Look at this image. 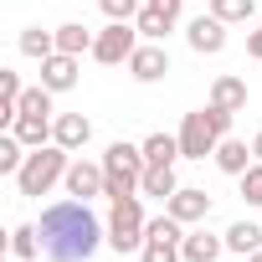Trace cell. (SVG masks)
<instances>
[{
  "instance_id": "cell-1",
  "label": "cell",
  "mask_w": 262,
  "mask_h": 262,
  "mask_svg": "<svg viewBox=\"0 0 262 262\" xmlns=\"http://www.w3.org/2000/svg\"><path fill=\"white\" fill-rule=\"evenodd\" d=\"M41 252L52 257V262H88L103 242H108V226L88 211V201H57V206H47L41 211Z\"/></svg>"
},
{
  "instance_id": "cell-2",
  "label": "cell",
  "mask_w": 262,
  "mask_h": 262,
  "mask_svg": "<svg viewBox=\"0 0 262 262\" xmlns=\"http://www.w3.org/2000/svg\"><path fill=\"white\" fill-rule=\"evenodd\" d=\"M144 149L139 144H123V139H113L108 144V155H103V175H108V185H103V195L108 201H123V195H139V180H144Z\"/></svg>"
},
{
  "instance_id": "cell-3",
  "label": "cell",
  "mask_w": 262,
  "mask_h": 262,
  "mask_svg": "<svg viewBox=\"0 0 262 262\" xmlns=\"http://www.w3.org/2000/svg\"><path fill=\"white\" fill-rule=\"evenodd\" d=\"M67 165H72V149L41 144V149L26 155V165H21V175H16V190H21V195H47L57 180H67Z\"/></svg>"
},
{
  "instance_id": "cell-4",
  "label": "cell",
  "mask_w": 262,
  "mask_h": 262,
  "mask_svg": "<svg viewBox=\"0 0 262 262\" xmlns=\"http://www.w3.org/2000/svg\"><path fill=\"white\" fill-rule=\"evenodd\" d=\"M144 226H149V216H144L139 195L113 201V211H108V247L113 252H139L144 247Z\"/></svg>"
},
{
  "instance_id": "cell-5",
  "label": "cell",
  "mask_w": 262,
  "mask_h": 262,
  "mask_svg": "<svg viewBox=\"0 0 262 262\" xmlns=\"http://www.w3.org/2000/svg\"><path fill=\"white\" fill-rule=\"evenodd\" d=\"M139 41H144V36H139V26H128V21H108V26L98 31V41H93V62L118 67V62L134 57V47H139Z\"/></svg>"
},
{
  "instance_id": "cell-6",
  "label": "cell",
  "mask_w": 262,
  "mask_h": 262,
  "mask_svg": "<svg viewBox=\"0 0 262 262\" xmlns=\"http://www.w3.org/2000/svg\"><path fill=\"white\" fill-rule=\"evenodd\" d=\"M216 144H221V134H216L211 113L206 108L185 113V123H180V155L185 160H206V155H216Z\"/></svg>"
},
{
  "instance_id": "cell-7",
  "label": "cell",
  "mask_w": 262,
  "mask_h": 262,
  "mask_svg": "<svg viewBox=\"0 0 262 262\" xmlns=\"http://www.w3.org/2000/svg\"><path fill=\"white\" fill-rule=\"evenodd\" d=\"M165 72H170V52H165V41H139L134 57H128V77H134V82H160Z\"/></svg>"
},
{
  "instance_id": "cell-8",
  "label": "cell",
  "mask_w": 262,
  "mask_h": 262,
  "mask_svg": "<svg viewBox=\"0 0 262 262\" xmlns=\"http://www.w3.org/2000/svg\"><path fill=\"white\" fill-rule=\"evenodd\" d=\"M62 185H67V195H77V201H93V195H103L108 175H103V165H93V160H72Z\"/></svg>"
},
{
  "instance_id": "cell-9",
  "label": "cell",
  "mask_w": 262,
  "mask_h": 262,
  "mask_svg": "<svg viewBox=\"0 0 262 262\" xmlns=\"http://www.w3.org/2000/svg\"><path fill=\"white\" fill-rule=\"evenodd\" d=\"M165 211H170L180 226H195V221H206V216H211V195H206V190H195V185H180V190L165 201Z\"/></svg>"
},
{
  "instance_id": "cell-10",
  "label": "cell",
  "mask_w": 262,
  "mask_h": 262,
  "mask_svg": "<svg viewBox=\"0 0 262 262\" xmlns=\"http://www.w3.org/2000/svg\"><path fill=\"white\" fill-rule=\"evenodd\" d=\"M185 41H190V52L216 57V52L226 47V21H216V16H195V21H190V31H185Z\"/></svg>"
},
{
  "instance_id": "cell-11",
  "label": "cell",
  "mask_w": 262,
  "mask_h": 262,
  "mask_svg": "<svg viewBox=\"0 0 262 262\" xmlns=\"http://www.w3.org/2000/svg\"><path fill=\"white\" fill-rule=\"evenodd\" d=\"M77 72H82V57H67V52H52V57L41 62V82H47L52 93H72V88H77Z\"/></svg>"
},
{
  "instance_id": "cell-12",
  "label": "cell",
  "mask_w": 262,
  "mask_h": 262,
  "mask_svg": "<svg viewBox=\"0 0 262 262\" xmlns=\"http://www.w3.org/2000/svg\"><path fill=\"white\" fill-rule=\"evenodd\" d=\"M88 139H93V123L82 118V113H57V123H52V144H62V149H88Z\"/></svg>"
},
{
  "instance_id": "cell-13",
  "label": "cell",
  "mask_w": 262,
  "mask_h": 262,
  "mask_svg": "<svg viewBox=\"0 0 262 262\" xmlns=\"http://www.w3.org/2000/svg\"><path fill=\"white\" fill-rule=\"evenodd\" d=\"M211 160H216V170H221V175H247V165H252L257 155H252V144H242V139H231V134H226V139L216 144V155H211Z\"/></svg>"
},
{
  "instance_id": "cell-14",
  "label": "cell",
  "mask_w": 262,
  "mask_h": 262,
  "mask_svg": "<svg viewBox=\"0 0 262 262\" xmlns=\"http://www.w3.org/2000/svg\"><path fill=\"white\" fill-rule=\"evenodd\" d=\"M52 123H57V118H41V113H16L11 134H16L26 149H41V144H52Z\"/></svg>"
},
{
  "instance_id": "cell-15",
  "label": "cell",
  "mask_w": 262,
  "mask_h": 262,
  "mask_svg": "<svg viewBox=\"0 0 262 262\" xmlns=\"http://www.w3.org/2000/svg\"><path fill=\"white\" fill-rule=\"evenodd\" d=\"M221 252H226V236H211V231H190L180 242V257L185 262H216Z\"/></svg>"
},
{
  "instance_id": "cell-16",
  "label": "cell",
  "mask_w": 262,
  "mask_h": 262,
  "mask_svg": "<svg viewBox=\"0 0 262 262\" xmlns=\"http://www.w3.org/2000/svg\"><path fill=\"white\" fill-rule=\"evenodd\" d=\"M211 103H216V108H226V113H242V108H247V82H242V77H231V72H226V77H216V82H211Z\"/></svg>"
},
{
  "instance_id": "cell-17",
  "label": "cell",
  "mask_w": 262,
  "mask_h": 262,
  "mask_svg": "<svg viewBox=\"0 0 262 262\" xmlns=\"http://www.w3.org/2000/svg\"><path fill=\"white\" fill-rule=\"evenodd\" d=\"M93 41H98V31H88L82 21H67V26H57V52H67V57H82V52H93Z\"/></svg>"
},
{
  "instance_id": "cell-18",
  "label": "cell",
  "mask_w": 262,
  "mask_h": 262,
  "mask_svg": "<svg viewBox=\"0 0 262 262\" xmlns=\"http://www.w3.org/2000/svg\"><path fill=\"white\" fill-rule=\"evenodd\" d=\"M139 149H144V165H175V160H185L180 155V134H149Z\"/></svg>"
},
{
  "instance_id": "cell-19",
  "label": "cell",
  "mask_w": 262,
  "mask_h": 262,
  "mask_svg": "<svg viewBox=\"0 0 262 262\" xmlns=\"http://www.w3.org/2000/svg\"><path fill=\"white\" fill-rule=\"evenodd\" d=\"M175 190H180L175 165H149V170H144V180H139V195H160V201H170Z\"/></svg>"
},
{
  "instance_id": "cell-20",
  "label": "cell",
  "mask_w": 262,
  "mask_h": 262,
  "mask_svg": "<svg viewBox=\"0 0 262 262\" xmlns=\"http://www.w3.org/2000/svg\"><path fill=\"white\" fill-rule=\"evenodd\" d=\"M257 247H262V226H257V221H231V226H226V252L252 257Z\"/></svg>"
},
{
  "instance_id": "cell-21",
  "label": "cell",
  "mask_w": 262,
  "mask_h": 262,
  "mask_svg": "<svg viewBox=\"0 0 262 262\" xmlns=\"http://www.w3.org/2000/svg\"><path fill=\"white\" fill-rule=\"evenodd\" d=\"M21 52H26V57H36V62H47V57L57 52V31H41V26H26V31H21Z\"/></svg>"
},
{
  "instance_id": "cell-22",
  "label": "cell",
  "mask_w": 262,
  "mask_h": 262,
  "mask_svg": "<svg viewBox=\"0 0 262 262\" xmlns=\"http://www.w3.org/2000/svg\"><path fill=\"white\" fill-rule=\"evenodd\" d=\"M139 262H185V257H180V242H170V236H144Z\"/></svg>"
},
{
  "instance_id": "cell-23",
  "label": "cell",
  "mask_w": 262,
  "mask_h": 262,
  "mask_svg": "<svg viewBox=\"0 0 262 262\" xmlns=\"http://www.w3.org/2000/svg\"><path fill=\"white\" fill-rule=\"evenodd\" d=\"M211 16L226 21V26L231 21H252L257 16V0H211Z\"/></svg>"
},
{
  "instance_id": "cell-24",
  "label": "cell",
  "mask_w": 262,
  "mask_h": 262,
  "mask_svg": "<svg viewBox=\"0 0 262 262\" xmlns=\"http://www.w3.org/2000/svg\"><path fill=\"white\" fill-rule=\"evenodd\" d=\"M21 165H26V144L16 139V134H6V139H0V175H21Z\"/></svg>"
},
{
  "instance_id": "cell-25",
  "label": "cell",
  "mask_w": 262,
  "mask_h": 262,
  "mask_svg": "<svg viewBox=\"0 0 262 262\" xmlns=\"http://www.w3.org/2000/svg\"><path fill=\"white\" fill-rule=\"evenodd\" d=\"M11 257H21V262L26 257H41V231L36 226H16L11 231Z\"/></svg>"
},
{
  "instance_id": "cell-26",
  "label": "cell",
  "mask_w": 262,
  "mask_h": 262,
  "mask_svg": "<svg viewBox=\"0 0 262 262\" xmlns=\"http://www.w3.org/2000/svg\"><path fill=\"white\" fill-rule=\"evenodd\" d=\"M21 113H41V118H52V88H47V82L26 88V93H21Z\"/></svg>"
},
{
  "instance_id": "cell-27",
  "label": "cell",
  "mask_w": 262,
  "mask_h": 262,
  "mask_svg": "<svg viewBox=\"0 0 262 262\" xmlns=\"http://www.w3.org/2000/svg\"><path fill=\"white\" fill-rule=\"evenodd\" d=\"M236 180H242V201L247 206H262V160H252L247 175H236Z\"/></svg>"
},
{
  "instance_id": "cell-28",
  "label": "cell",
  "mask_w": 262,
  "mask_h": 262,
  "mask_svg": "<svg viewBox=\"0 0 262 262\" xmlns=\"http://www.w3.org/2000/svg\"><path fill=\"white\" fill-rule=\"evenodd\" d=\"M98 6H103V16H108V21H139L144 0H98Z\"/></svg>"
},
{
  "instance_id": "cell-29",
  "label": "cell",
  "mask_w": 262,
  "mask_h": 262,
  "mask_svg": "<svg viewBox=\"0 0 262 262\" xmlns=\"http://www.w3.org/2000/svg\"><path fill=\"white\" fill-rule=\"evenodd\" d=\"M180 6H185V0H144V11H155L170 31H175V21H180Z\"/></svg>"
},
{
  "instance_id": "cell-30",
  "label": "cell",
  "mask_w": 262,
  "mask_h": 262,
  "mask_svg": "<svg viewBox=\"0 0 262 262\" xmlns=\"http://www.w3.org/2000/svg\"><path fill=\"white\" fill-rule=\"evenodd\" d=\"M247 57H257V62H262V26L247 36Z\"/></svg>"
},
{
  "instance_id": "cell-31",
  "label": "cell",
  "mask_w": 262,
  "mask_h": 262,
  "mask_svg": "<svg viewBox=\"0 0 262 262\" xmlns=\"http://www.w3.org/2000/svg\"><path fill=\"white\" fill-rule=\"evenodd\" d=\"M252 155H257V160H262V134H257V139H252Z\"/></svg>"
},
{
  "instance_id": "cell-32",
  "label": "cell",
  "mask_w": 262,
  "mask_h": 262,
  "mask_svg": "<svg viewBox=\"0 0 262 262\" xmlns=\"http://www.w3.org/2000/svg\"><path fill=\"white\" fill-rule=\"evenodd\" d=\"M247 262H262V247H257V252H252V257H247Z\"/></svg>"
}]
</instances>
